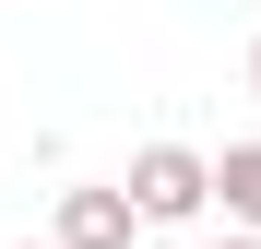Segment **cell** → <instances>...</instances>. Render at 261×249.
Segmentation results:
<instances>
[{"instance_id": "obj_3", "label": "cell", "mask_w": 261, "mask_h": 249, "mask_svg": "<svg viewBox=\"0 0 261 249\" xmlns=\"http://www.w3.org/2000/svg\"><path fill=\"white\" fill-rule=\"evenodd\" d=\"M214 202H226L238 237H261V143H226V154H214Z\"/></svg>"}, {"instance_id": "obj_4", "label": "cell", "mask_w": 261, "mask_h": 249, "mask_svg": "<svg viewBox=\"0 0 261 249\" xmlns=\"http://www.w3.org/2000/svg\"><path fill=\"white\" fill-rule=\"evenodd\" d=\"M202 249H261V237H238V226H226V237H202Z\"/></svg>"}, {"instance_id": "obj_5", "label": "cell", "mask_w": 261, "mask_h": 249, "mask_svg": "<svg viewBox=\"0 0 261 249\" xmlns=\"http://www.w3.org/2000/svg\"><path fill=\"white\" fill-rule=\"evenodd\" d=\"M249 95H261V36H249Z\"/></svg>"}, {"instance_id": "obj_6", "label": "cell", "mask_w": 261, "mask_h": 249, "mask_svg": "<svg viewBox=\"0 0 261 249\" xmlns=\"http://www.w3.org/2000/svg\"><path fill=\"white\" fill-rule=\"evenodd\" d=\"M24 249H60V237H24Z\"/></svg>"}, {"instance_id": "obj_1", "label": "cell", "mask_w": 261, "mask_h": 249, "mask_svg": "<svg viewBox=\"0 0 261 249\" xmlns=\"http://www.w3.org/2000/svg\"><path fill=\"white\" fill-rule=\"evenodd\" d=\"M119 190H130V214H143V226H202V202H214V154H190V143H143Z\"/></svg>"}, {"instance_id": "obj_2", "label": "cell", "mask_w": 261, "mask_h": 249, "mask_svg": "<svg viewBox=\"0 0 261 249\" xmlns=\"http://www.w3.org/2000/svg\"><path fill=\"white\" fill-rule=\"evenodd\" d=\"M48 237H60V249H130L143 214H130L119 178H95V190H60V226H48Z\"/></svg>"}]
</instances>
